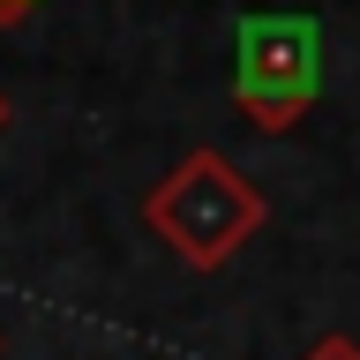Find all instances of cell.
Here are the masks:
<instances>
[{"label":"cell","mask_w":360,"mask_h":360,"mask_svg":"<svg viewBox=\"0 0 360 360\" xmlns=\"http://www.w3.org/2000/svg\"><path fill=\"white\" fill-rule=\"evenodd\" d=\"M300 360H360V345H353L345 330H330V338H315V345H308Z\"/></svg>","instance_id":"cell-3"},{"label":"cell","mask_w":360,"mask_h":360,"mask_svg":"<svg viewBox=\"0 0 360 360\" xmlns=\"http://www.w3.org/2000/svg\"><path fill=\"white\" fill-rule=\"evenodd\" d=\"M143 225H150L165 255L188 270H225L255 233L270 225L263 188L233 165L225 150H188L165 180H150L143 195Z\"/></svg>","instance_id":"cell-1"},{"label":"cell","mask_w":360,"mask_h":360,"mask_svg":"<svg viewBox=\"0 0 360 360\" xmlns=\"http://www.w3.org/2000/svg\"><path fill=\"white\" fill-rule=\"evenodd\" d=\"M0 128H8V98H0Z\"/></svg>","instance_id":"cell-5"},{"label":"cell","mask_w":360,"mask_h":360,"mask_svg":"<svg viewBox=\"0 0 360 360\" xmlns=\"http://www.w3.org/2000/svg\"><path fill=\"white\" fill-rule=\"evenodd\" d=\"M38 8H45V0H0V30H15V22L38 15Z\"/></svg>","instance_id":"cell-4"},{"label":"cell","mask_w":360,"mask_h":360,"mask_svg":"<svg viewBox=\"0 0 360 360\" xmlns=\"http://www.w3.org/2000/svg\"><path fill=\"white\" fill-rule=\"evenodd\" d=\"M323 98V22L292 8H255L233 30V105L263 135H285Z\"/></svg>","instance_id":"cell-2"}]
</instances>
